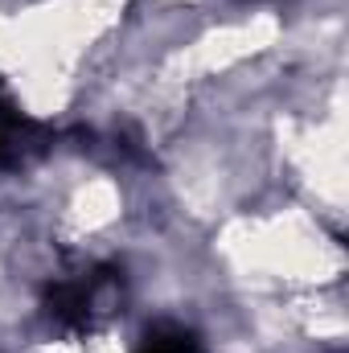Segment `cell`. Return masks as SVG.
<instances>
[{"label": "cell", "mask_w": 349, "mask_h": 353, "mask_svg": "<svg viewBox=\"0 0 349 353\" xmlns=\"http://www.w3.org/2000/svg\"><path fill=\"white\" fill-rule=\"evenodd\" d=\"M123 283L111 267H94V271H74L66 279H58L46 296V316L58 329L83 333L90 325H99L103 316H111L119 308Z\"/></svg>", "instance_id": "cell-1"}, {"label": "cell", "mask_w": 349, "mask_h": 353, "mask_svg": "<svg viewBox=\"0 0 349 353\" xmlns=\"http://www.w3.org/2000/svg\"><path fill=\"white\" fill-rule=\"evenodd\" d=\"M46 136L41 128L0 90V169H21L33 157H41Z\"/></svg>", "instance_id": "cell-2"}, {"label": "cell", "mask_w": 349, "mask_h": 353, "mask_svg": "<svg viewBox=\"0 0 349 353\" xmlns=\"http://www.w3.org/2000/svg\"><path fill=\"white\" fill-rule=\"evenodd\" d=\"M136 353H201V341L181 325H157Z\"/></svg>", "instance_id": "cell-3"}]
</instances>
